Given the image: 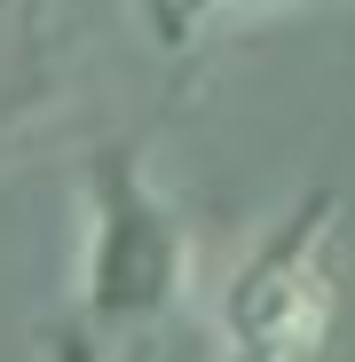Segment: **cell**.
Segmentation results:
<instances>
[{
  "label": "cell",
  "mask_w": 355,
  "mask_h": 362,
  "mask_svg": "<svg viewBox=\"0 0 355 362\" xmlns=\"http://www.w3.org/2000/svg\"><path fill=\"white\" fill-rule=\"evenodd\" d=\"M339 323V268H332V197L292 205L213 291V346L221 362H316Z\"/></svg>",
  "instance_id": "cell-2"
},
{
  "label": "cell",
  "mask_w": 355,
  "mask_h": 362,
  "mask_svg": "<svg viewBox=\"0 0 355 362\" xmlns=\"http://www.w3.org/2000/svg\"><path fill=\"white\" fill-rule=\"evenodd\" d=\"M198 245L174 213L135 150H103L87 165V236H79V284L72 308L95 346H142L158 339L190 299Z\"/></svg>",
  "instance_id": "cell-1"
},
{
  "label": "cell",
  "mask_w": 355,
  "mask_h": 362,
  "mask_svg": "<svg viewBox=\"0 0 355 362\" xmlns=\"http://www.w3.org/2000/svg\"><path fill=\"white\" fill-rule=\"evenodd\" d=\"M245 8H276V0H158V24L174 40H190L205 24H229V16H245Z\"/></svg>",
  "instance_id": "cell-3"
}]
</instances>
